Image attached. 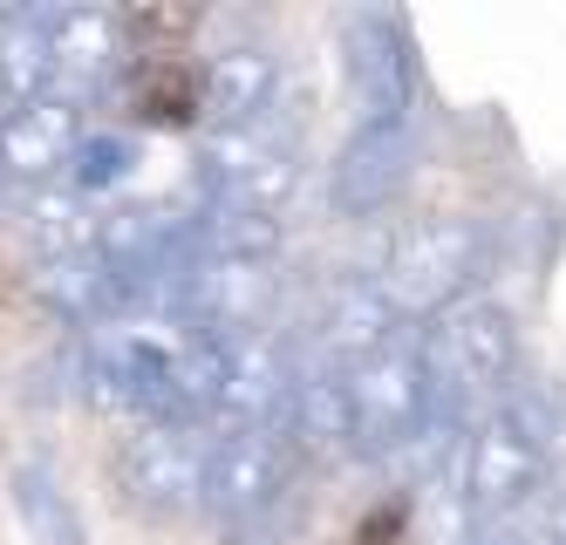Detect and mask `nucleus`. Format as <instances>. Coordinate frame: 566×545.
Listing matches in <instances>:
<instances>
[{
	"label": "nucleus",
	"instance_id": "f257e3e1",
	"mask_svg": "<svg viewBox=\"0 0 566 545\" xmlns=\"http://www.w3.org/2000/svg\"><path fill=\"white\" fill-rule=\"evenodd\" d=\"M559 450V416L546 396H505L484 423L464 437V478H458V505L471 525H505L539 497L546 471Z\"/></svg>",
	"mask_w": 566,
	"mask_h": 545
},
{
	"label": "nucleus",
	"instance_id": "f03ea898",
	"mask_svg": "<svg viewBox=\"0 0 566 545\" xmlns=\"http://www.w3.org/2000/svg\"><path fill=\"white\" fill-rule=\"evenodd\" d=\"M423 382H430V416L437 423H464L471 409H499L512 396L518 375V327L499 301H471L443 307L430 342H423Z\"/></svg>",
	"mask_w": 566,
	"mask_h": 545
},
{
	"label": "nucleus",
	"instance_id": "7ed1b4c3",
	"mask_svg": "<svg viewBox=\"0 0 566 545\" xmlns=\"http://www.w3.org/2000/svg\"><path fill=\"white\" fill-rule=\"evenodd\" d=\"M484 226L478 219H423L410 226L396 245H389V260H382V280L376 293L389 301V314H443V307H458L471 301V286L484 273Z\"/></svg>",
	"mask_w": 566,
	"mask_h": 545
},
{
	"label": "nucleus",
	"instance_id": "20e7f679",
	"mask_svg": "<svg viewBox=\"0 0 566 545\" xmlns=\"http://www.w3.org/2000/svg\"><path fill=\"white\" fill-rule=\"evenodd\" d=\"M342 402H348V450L355 457H396L430 430V382H423L417 348H402V342L342 368Z\"/></svg>",
	"mask_w": 566,
	"mask_h": 545
},
{
	"label": "nucleus",
	"instance_id": "39448f33",
	"mask_svg": "<svg viewBox=\"0 0 566 545\" xmlns=\"http://www.w3.org/2000/svg\"><path fill=\"white\" fill-rule=\"evenodd\" d=\"M198 185H206V205L280 219V212H287V198H294V185H301V157H294L287 137H273L266 123H247V130H212L206 150H198Z\"/></svg>",
	"mask_w": 566,
	"mask_h": 545
},
{
	"label": "nucleus",
	"instance_id": "423d86ee",
	"mask_svg": "<svg viewBox=\"0 0 566 545\" xmlns=\"http://www.w3.org/2000/svg\"><path fill=\"white\" fill-rule=\"evenodd\" d=\"M206 443L198 430L178 423H144L124 450H116V491L144 518H178L206 505Z\"/></svg>",
	"mask_w": 566,
	"mask_h": 545
},
{
	"label": "nucleus",
	"instance_id": "0eeeda50",
	"mask_svg": "<svg viewBox=\"0 0 566 545\" xmlns=\"http://www.w3.org/2000/svg\"><path fill=\"white\" fill-rule=\"evenodd\" d=\"M342 69H348V90L361 103V123H410L417 62H410L402 14H382V8L348 14L342 21Z\"/></svg>",
	"mask_w": 566,
	"mask_h": 545
},
{
	"label": "nucleus",
	"instance_id": "6e6552de",
	"mask_svg": "<svg viewBox=\"0 0 566 545\" xmlns=\"http://www.w3.org/2000/svg\"><path fill=\"white\" fill-rule=\"evenodd\" d=\"M273 260H212L198 253L185 273V327L212 334V342H247L273 314Z\"/></svg>",
	"mask_w": 566,
	"mask_h": 545
},
{
	"label": "nucleus",
	"instance_id": "1a4fd4ad",
	"mask_svg": "<svg viewBox=\"0 0 566 545\" xmlns=\"http://www.w3.org/2000/svg\"><path fill=\"white\" fill-rule=\"evenodd\" d=\"M287 484V437L280 430H219L206 443V505L226 525L260 518Z\"/></svg>",
	"mask_w": 566,
	"mask_h": 545
},
{
	"label": "nucleus",
	"instance_id": "9d476101",
	"mask_svg": "<svg viewBox=\"0 0 566 545\" xmlns=\"http://www.w3.org/2000/svg\"><path fill=\"white\" fill-rule=\"evenodd\" d=\"M410 164H417V137L410 123H361V130L335 150V171H328V205L342 219H376L382 205L410 185Z\"/></svg>",
	"mask_w": 566,
	"mask_h": 545
},
{
	"label": "nucleus",
	"instance_id": "9b49d317",
	"mask_svg": "<svg viewBox=\"0 0 566 545\" xmlns=\"http://www.w3.org/2000/svg\"><path fill=\"white\" fill-rule=\"evenodd\" d=\"M294 361L273 334H247V342H226V382H219V430H280V416L294 402Z\"/></svg>",
	"mask_w": 566,
	"mask_h": 545
},
{
	"label": "nucleus",
	"instance_id": "f8f14e48",
	"mask_svg": "<svg viewBox=\"0 0 566 545\" xmlns=\"http://www.w3.org/2000/svg\"><path fill=\"white\" fill-rule=\"evenodd\" d=\"M34 28H42V49H49V96L62 103L103 90V75L124 62V21L103 8H42Z\"/></svg>",
	"mask_w": 566,
	"mask_h": 545
},
{
	"label": "nucleus",
	"instance_id": "ddd939ff",
	"mask_svg": "<svg viewBox=\"0 0 566 545\" xmlns=\"http://www.w3.org/2000/svg\"><path fill=\"white\" fill-rule=\"evenodd\" d=\"M75 144H83V123H75V103H62V96H21L0 116V171L21 185L55 178L75 157Z\"/></svg>",
	"mask_w": 566,
	"mask_h": 545
},
{
	"label": "nucleus",
	"instance_id": "4468645a",
	"mask_svg": "<svg viewBox=\"0 0 566 545\" xmlns=\"http://www.w3.org/2000/svg\"><path fill=\"white\" fill-rule=\"evenodd\" d=\"M273 90H280V69L266 49H219L206 62V75H198V103H206V116L219 123V130H247V123H266L273 109Z\"/></svg>",
	"mask_w": 566,
	"mask_h": 545
},
{
	"label": "nucleus",
	"instance_id": "2eb2a0df",
	"mask_svg": "<svg viewBox=\"0 0 566 545\" xmlns=\"http://www.w3.org/2000/svg\"><path fill=\"white\" fill-rule=\"evenodd\" d=\"M34 293H42V301H49L69 327H103V321L124 314V273H116L96 245L49 260L42 273H34Z\"/></svg>",
	"mask_w": 566,
	"mask_h": 545
},
{
	"label": "nucleus",
	"instance_id": "dca6fc26",
	"mask_svg": "<svg viewBox=\"0 0 566 545\" xmlns=\"http://www.w3.org/2000/svg\"><path fill=\"white\" fill-rule=\"evenodd\" d=\"M389 342H396V314L376 293V280L335 286V301L321 307V355H328V368H355V361H369Z\"/></svg>",
	"mask_w": 566,
	"mask_h": 545
},
{
	"label": "nucleus",
	"instance_id": "f3484780",
	"mask_svg": "<svg viewBox=\"0 0 566 545\" xmlns=\"http://www.w3.org/2000/svg\"><path fill=\"white\" fill-rule=\"evenodd\" d=\"M280 437L301 450H348V402H342V368H321L294 382V402L280 416Z\"/></svg>",
	"mask_w": 566,
	"mask_h": 545
},
{
	"label": "nucleus",
	"instance_id": "a211bd4d",
	"mask_svg": "<svg viewBox=\"0 0 566 545\" xmlns=\"http://www.w3.org/2000/svg\"><path fill=\"white\" fill-rule=\"evenodd\" d=\"M28 239L42 245L49 260H62V253H83V245L96 239V226H90V205H83V191H34L28 198Z\"/></svg>",
	"mask_w": 566,
	"mask_h": 545
},
{
	"label": "nucleus",
	"instance_id": "6ab92c4d",
	"mask_svg": "<svg viewBox=\"0 0 566 545\" xmlns=\"http://www.w3.org/2000/svg\"><path fill=\"white\" fill-rule=\"evenodd\" d=\"M130 164H137V150H130V137H109V130H96V137H83L75 144V157H69V171H75V191H109L116 178H130Z\"/></svg>",
	"mask_w": 566,
	"mask_h": 545
},
{
	"label": "nucleus",
	"instance_id": "aec40b11",
	"mask_svg": "<svg viewBox=\"0 0 566 545\" xmlns=\"http://www.w3.org/2000/svg\"><path fill=\"white\" fill-rule=\"evenodd\" d=\"M137 103H144V116H157V123H185V116L198 109V75L178 69V62H150L144 82H137Z\"/></svg>",
	"mask_w": 566,
	"mask_h": 545
},
{
	"label": "nucleus",
	"instance_id": "412c9836",
	"mask_svg": "<svg viewBox=\"0 0 566 545\" xmlns=\"http://www.w3.org/2000/svg\"><path fill=\"white\" fill-rule=\"evenodd\" d=\"M14 497H21L28 525L42 532L49 545H83V538H75V512L62 505V491H55V484H49L42 471H21V478H14Z\"/></svg>",
	"mask_w": 566,
	"mask_h": 545
},
{
	"label": "nucleus",
	"instance_id": "4be33fe9",
	"mask_svg": "<svg viewBox=\"0 0 566 545\" xmlns=\"http://www.w3.org/2000/svg\"><path fill=\"white\" fill-rule=\"evenodd\" d=\"M355 545H417V538H402V532H396V538H382V532H361Z\"/></svg>",
	"mask_w": 566,
	"mask_h": 545
},
{
	"label": "nucleus",
	"instance_id": "5701e85b",
	"mask_svg": "<svg viewBox=\"0 0 566 545\" xmlns=\"http://www.w3.org/2000/svg\"><path fill=\"white\" fill-rule=\"evenodd\" d=\"M14 109V90H8V75H0V116H8Z\"/></svg>",
	"mask_w": 566,
	"mask_h": 545
}]
</instances>
